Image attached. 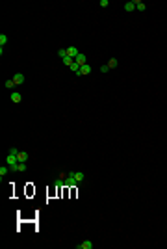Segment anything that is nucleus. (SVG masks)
Masks as SVG:
<instances>
[{
  "mask_svg": "<svg viewBox=\"0 0 167 249\" xmlns=\"http://www.w3.org/2000/svg\"><path fill=\"white\" fill-rule=\"evenodd\" d=\"M15 164H19V158H17V155H11V153H9L7 158H6V165H9V167H11V165H15Z\"/></svg>",
  "mask_w": 167,
  "mask_h": 249,
  "instance_id": "1",
  "label": "nucleus"
},
{
  "mask_svg": "<svg viewBox=\"0 0 167 249\" xmlns=\"http://www.w3.org/2000/svg\"><path fill=\"white\" fill-rule=\"evenodd\" d=\"M11 80L15 82V86H21V84H24V74H22V73H15Z\"/></svg>",
  "mask_w": 167,
  "mask_h": 249,
  "instance_id": "2",
  "label": "nucleus"
},
{
  "mask_svg": "<svg viewBox=\"0 0 167 249\" xmlns=\"http://www.w3.org/2000/svg\"><path fill=\"white\" fill-rule=\"evenodd\" d=\"M65 186H78V180L71 173H67V177H65Z\"/></svg>",
  "mask_w": 167,
  "mask_h": 249,
  "instance_id": "3",
  "label": "nucleus"
},
{
  "mask_svg": "<svg viewBox=\"0 0 167 249\" xmlns=\"http://www.w3.org/2000/svg\"><path fill=\"white\" fill-rule=\"evenodd\" d=\"M74 61H76L78 65L82 67V65H86V63H87V56H86V54H82V52H80V54H78L76 58H74Z\"/></svg>",
  "mask_w": 167,
  "mask_h": 249,
  "instance_id": "4",
  "label": "nucleus"
},
{
  "mask_svg": "<svg viewBox=\"0 0 167 249\" xmlns=\"http://www.w3.org/2000/svg\"><path fill=\"white\" fill-rule=\"evenodd\" d=\"M78 249H93V242L91 240H84L82 244H78Z\"/></svg>",
  "mask_w": 167,
  "mask_h": 249,
  "instance_id": "5",
  "label": "nucleus"
},
{
  "mask_svg": "<svg viewBox=\"0 0 167 249\" xmlns=\"http://www.w3.org/2000/svg\"><path fill=\"white\" fill-rule=\"evenodd\" d=\"M71 175H73V177H74V179H76V180H78V184H80V182H82V180H84V179H86V175H84V173H82V171H71Z\"/></svg>",
  "mask_w": 167,
  "mask_h": 249,
  "instance_id": "6",
  "label": "nucleus"
},
{
  "mask_svg": "<svg viewBox=\"0 0 167 249\" xmlns=\"http://www.w3.org/2000/svg\"><path fill=\"white\" fill-rule=\"evenodd\" d=\"M78 54H80V52H78V49H76V47H69V49H67V56H71V58H76Z\"/></svg>",
  "mask_w": 167,
  "mask_h": 249,
  "instance_id": "7",
  "label": "nucleus"
},
{
  "mask_svg": "<svg viewBox=\"0 0 167 249\" xmlns=\"http://www.w3.org/2000/svg\"><path fill=\"white\" fill-rule=\"evenodd\" d=\"M11 101H13L15 104H17V102H21V101H22V95L19 93V91H11Z\"/></svg>",
  "mask_w": 167,
  "mask_h": 249,
  "instance_id": "8",
  "label": "nucleus"
},
{
  "mask_svg": "<svg viewBox=\"0 0 167 249\" xmlns=\"http://www.w3.org/2000/svg\"><path fill=\"white\" fill-rule=\"evenodd\" d=\"M134 4H136V9L137 11H145L147 9V4L141 2V0H134Z\"/></svg>",
  "mask_w": 167,
  "mask_h": 249,
  "instance_id": "9",
  "label": "nucleus"
},
{
  "mask_svg": "<svg viewBox=\"0 0 167 249\" xmlns=\"http://www.w3.org/2000/svg\"><path fill=\"white\" fill-rule=\"evenodd\" d=\"M89 73H91V65H87V63H86V65H82V67H80V73H78V74L86 76V74H89Z\"/></svg>",
  "mask_w": 167,
  "mask_h": 249,
  "instance_id": "10",
  "label": "nucleus"
},
{
  "mask_svg": "<svg viewBox=\"0 0 167 249\" xmlns=\"http://www.w3.org/2000/svg\"><path fill=\"white\" fill-rule=\"evenodd\" d=\"M17 158H19V162H24V164H26V160H28V153H26V151H19Z\"/></svg>",
  "mask_w": 167,
  "mask_h": 249,
  "instance_id": "11",
  "label": "nucleus"
},
{
  "mask_svg": "<svg viewBox=\"0 0 167 249\" xmlns=\"http://www.w3.org/2000/svg\"><path fill=\"white\" fill-rule=\"evenodd\" d=\"M134 9H136V4H134V0H132V2H126V4H125V11H134Z\"/></svg>",
  "mask_w": 167,
  "mask_h": 249,
  "instance_id": "12",
  "label": "nucleus"
},
{
  "mask_svg": "<svg viewBox=\"0 0 167 249\" xmlns=\"http://www.w3.org/2000/svg\"><path fill=\"white\" fill-rule=\"evenodd\" d=\"M7 171H11V169H9V165H2V167H0V177L4 179V177L7 175Z\"/></svg>",
  "mask_w": 167,
  "mask_h": 249,
  "instance_id": "13",
  "label": "nucleus"
},
{
  "mask_svg": "<svg viewBox=\"0 0 167 249\" xmlns=\"http://www.w3.org/2000/svg\"><path fill=\"white\" fill-rule=\"evenodd\" d=\"M4 88H6V89H13L15 88V82L13 80H6V82H4Z\"/></svg>",
  "mask_w": 167,
  "mask_h": 249,
  "instance_id": "14",
  "label": "nucleus"
},
{
  "mask_svg": "<svg viewBox=\"0 0 167 249\" xmlns=\"http://www.w3.org/2000/svg\"><path fill=\"white\" fill-rule=\"evenodd\" d=\"M63 63H65V65H73V63H74V58H71V56H65V58H63Z\"/></svg>",
  "mask_w": 167,
  "mask_h": 249,
  "instance_id": "15",
  "label": "nucleus"
},
{
  "mask_svg": "<svg viewBox=\"0 0 167 249\" xmlns=\"http://www.w3.org/2000/svg\"><path fill=\"white\" fill-rule=\"evenodd\" d=\"M117 65H119V61L115 60V58H111V60L108 61V67H110V69H115V67H117Z\"/></svg>",
  "mask_w": 167,
  "mask_h": 249,
  "instance_id": "16",
  "label": "nucleus"
},
{
  "mask_svg": "<svg viewBox=\"0 0 167 249\" xmlns=\"http://www.w3.org/2000/svg\"><path fill=\"white\" fill-rule=\"evenodd\" d=\"M7 43V35H4V34H0V49H4V45Z\"/></svg>",
  "mask_w": 167,
  "mask_h": 249,
  "instance_id": "17",
  "label": "nucleus"
},
{
  "mask_svg": "<svg viewBox=\"0 0 167 249\" xmlns=\"http://www.w3.org/2000/svg\"><path fill=\"white\" fill-rule=\"evenodd\" d=\"M69 69H71V71H74V73H76V74H78V73H80V65H78V63H76V61H74V63H73V65H71V67H69Z\"/></svg>",
  "mask_w": 167,
  "mask_h": 249,
  "instance_id": "18",
  "label": "nucleus"
},
{
  "mask_svg": "<svg viewBox=\"0 0 167 249\" xmlns=\"http://www.w3.org/2000/svg\"><path fill=\"white\" fill-rule=\"evenodd\" d=\"M58 56H59V58L63 60V58L67 56V49H59V50H58Z\"/></svg>",
  "mask_w": 167,
  "mask_h": 249,
  "instance_id": "19",
  "label": "nucleus"
},
{
  "mask_svg": "<svg viewBox=\"0 0 167 249\" xmlns=\"http://www.w3.org/2000/svg\"><path fill=\"white\" fill-rule=\"evenodd\" d=\"M108 6H110L108 0H100V7H108Z\"/></svg>",
  "mask_w": 167,
  "mask_h": 249,
  "instance_id": "20",
  "label": "nucleus"
},
{
  "mask_svg": "<svg viewBox=\"0 0 167 249\" xmlns=\"http://www.w3.org/2000/svg\"><path fill=\"white\" fill-rule=\"evenodd\" d=\"M108 69H110L108 65H102V67H100V73H108Z\"/></svg>",
  "mask_w": 167,
  "mask_h": 249,
  "instance_id": "21",
  "label": "nucleus"
}]
</instances>
